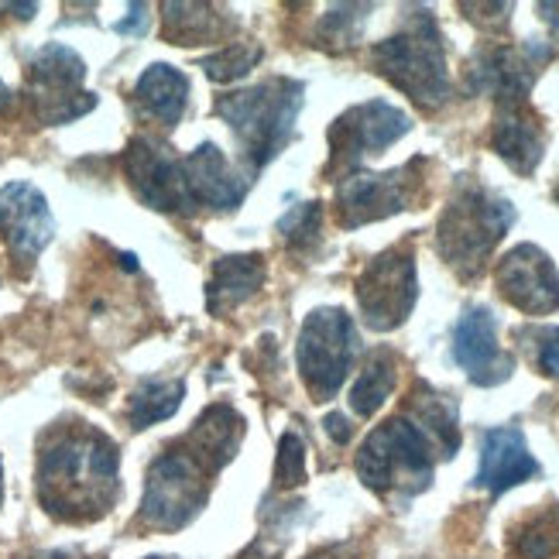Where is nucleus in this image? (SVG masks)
Returning <instances> with one entry per match:
<instances>
[{
    "label": "nucleus",
    "instance_id": "nucleus-35",
    "mask_svg": "<svg viewBox=\"0 0 559 559\" xmlns=\"http://www.w3.org/2000/svg\"><path fill=\"white\" fill-rule=\"evenodd\" d=\"M536 11L543 14V21L549 24L552 35H556V41H559V4H539Z\"/></svg>",
    "mask_w": 559,
    "mask_h": 559
},
{
    "label": "nucleus",
    "instance_id": "nucleus-28",
    "mask_svg": "<svg viewBox=\"0 0 559 559\" xmlns=\"http://www.w3.org/2000/svg\"><path fill=\"white\" fill-rule=\"evenodd\" d=\"M368 11H374L371 4H336L330 8V14L320 21V41L326 48H350L357 38H360V28H364V17Z\"/></svg>",
    "mask_w": 559,
    "mask_h": 559
},
{
    "label": "nucleus",
    "instance_id": "nucleus-13",
    "mask_svg": "<svg viewBox=\"0 0 559 559\" xmlns=\"http://www.w3.org/2000/svg\"><path fill=\"white\" fill-rule=\"evenodd\" d=\"M124 173L134 197L158 213H197L186 189L182 158H173L148 138H134L124 152Z\"/></svg>",
    "mask_w": 559,
    "mask_h": 559
},
{
    "label": "nucleus",
    "instance_id": "nucleus-33",
    "mask_svg": "<svg viewBox=\"0 0 559 559\" xmlns=\"http://www.w3.org/2000/svg\"><path fill=\"white\" fill-rule=\"evenodd\" d=\"M148 21H152L148 4H131V8H128V17H120V21L114 24V32H117V35L141 38L144 32H148Z\"/></svg>",
    "mask_w": 559,
    "mask_h": 559
},
{
    "label": "nucleus",
    "instance_id": "nucleus-34",
    "mask_svg": "<svg viewBox=\"0 0 559 559\" xmlns=\"http://www.w3.org/2000/svg\"><path fill=\"white\" fill-rule=\"evenodd\" d=\"M323 429L330 432V440L340 443V447H347L350 443V436H354V426L347 416H340V412H330V416L323 419Z\"/></svg>",
    "mask_w": 559,
    "mask_h": 559
},
{
    "label": "nucleus",
    "instance_id": "nucleus-24",
    "mask_svg": "<svg viewBox=\"0 0 559 559\" xmlns=\"http://www.w3.org/2000/svg\"><path fill=\"white\" fill-rule=\"evenodd\" d=\"M395 381H399V364L388 350H378L364 371L357 374L354 388H350V408L357 412L360 419H371L374 412L392 399L395 392Z\"/></svg>",
    "mask_w": 559,
    "mask_h": 559
},
{
    "label": "nucleus",
    "instance_id": "nucleus-29",
    "mask_svg": "<svg viewBox=\"0 0 559 559\" xmlns=\"http://www.w3.org/2000/svg\"><path fill=\"white\" fill-rule=\"evenodd\" d=\"M515 549L522 559H549L559 552V508L556 512H546L539 519H532L528 525H522Z\"/></svg>",
    "mask_w": 559,
    "mask_h": 559
},
{
    "label": "nucleus",
    "instance_id": "nucleus-40",
    "mask_svg": "<svg viewBox=\"0 0 559 559\" xmlns=\"http://www.w3.org/2000/svg\"><path fill=\"white\" fill-rule=\"evenodd\" d=\"M556 203H559V189H556Z\"/></svg>",
    "mask_w": 559,
    "mask_h": 559
},
{
    "label": "nucleus",
    "instance_id": "nucleus-36",
    "mask_svg": "<svg viewBox=\"0 0 559 559\" xmlns=\"http://www.w3.org/2000/svg\"><path fill=\"white\" fill-rule=\"evenodd\" d=\"M28 559H80L76 552H69V549H48V552H35Z\"/></svg>",
    "mask_w": 559,
    "mask_h": 559
},
{
    "label": "nucleus",
    "instance_id": "nucleus-27",
    "mask_svg": "<svg viewBox=\"0 0 559 559\" xmlns=\"http://www.w3.org/2000/svg\"><path fill=\"white\" fill-rule=\"evenodd\" d=\"M261 48L258 45H245V41H234V45H224L221 52H213L203 59V72L213 80V83H234L240 76H248V72L261 62Z\"/></svg>",
    "mask_w": 559,
    "mask_h": 559
},
{
    "label": "nucleus",
    "instance_id": "nucleus-1",
    "mask_svg": "<svg viewBox=\"0 0 559 559\" xmlns=\"http://www.w3.org/2000/svg\"><path fill=\"white\" fill-rule=\"evenodd\" d=\"M120 453L110 436L90 426L56 432L38 456V501L52 519L90 522L117 498Z\"/></svg>",
    "mask_w": 559,
    "mask_h": 559
},
{
    "label": "nucleus",
    "instance_id": "nucleus-15",
    "mask_svg": "<svg viewBox=\"0 0 559 559\" xmlns=\"http://www.w3.org/2000/svg\"><path fill=\"white\" fill-rule=\"evenodd\" d=\"M453 360L480 388H495V384L512 378L515 357L501 350L498 320L488 306H467L464 316L456 320V326H453Z\"/></svg>",
    "mask_w": 559,
    "mask_h": 559
},
{
    "label": "nucleus",
    "instance_id": "nucleus-25",
    "mask_svg": "<svg viewBox=\"0 0 559 559\" xmlns=\"http://www.w3.org/2000/svg\"><path fill=\"white\" fill-rule=\"evenodd\" d=\"M186 399V384L182 381H144L134 388V395L128 402V419L131 429H148L155 423L173 419L179 405Z\"/></svg>",
    "mask_w": 559,
    "mask_h": 559
},
{
    "label": "nucleus",
    "instance_id": "nucleus-3",
    "mask_svg": "<svg viewBox=\"0 0 559 559\" xmlns=\"http://www.w3.org/2000/svg\"><path fill=\"white\" fill-rule=\"evenodd\" d=\"M302 93L306 86L299 80L272 76L251 90L224 93L213 104V114L230 124L240 152L251 165V176L288 148L302 110Z\"/></svg>",
    "mask_w": 559,
    "mask_h": 559
},
{
    "label": "nucleus",
    "instance_id": "nucleus-9",
    "mask_svg": "<svg viewBox=\"0 0 559 559\" xmlns=\"http://www.w3.org/2000/svg\"><path fill=\"white\" fill-rule=\"evenodd\" d=\"M86 62L62 41H48L28 62V93L35 117L48 128L72 124L96 107V96L83 90Z\"/></svg>",
    "mask_w": 559,
    "mask_h": 559
},
{
    "label": "nucleus",
    "instance_id": "nucleus-23",
    "mask_svg": "<svg viewBox=\"0 0 559 559\" xmlns=\"http://www.w3.org/2000/svg\"><path fill=\"white\" fill-rule=\"evenodd\" d=\"M408 419L423 429L432 450H440L443 460H450L460 450V416L456 402L443 392H436L426 381H419L408 395Z\"/></svg>",
    "mask_w": 559,
    "mask_h": 559
},
{
    "label": "nucleus",
    "instance_id": "nucleus-11",
    "mask_svg": "<svg viewBox=\"0 0 559 559\" xmlns=\"http://www.w3.org/2000/svg\"><path fill=\"white\" fill-rule=\"evenodd\" d=\"M412 131V120L405 110L384 104V100H368L357 104L347 114H340L330 128V162H326V176L336 173H354V168L381 155L384 148H392L399 138Z\"/></svg>",
    "mask_w": 559,
    "mask_h": 559
},
{
    "label": "nucleus",
    "instance_id": "nucleus-21",
    "mask_svg": "<svg viewBox=\"0 0 559 559\" xmlns=\"http://www.w3.org/2000/svg\"><path fill=\"white\" fill-rule=\"evenodd\" d=\"M240 436H245V419H240L230 405H213L197 419V426L189 429L182 447L197 456L210 474H216L237 456Z\"/></svg>",
    "mask_w": 559,
    "mask_h": 559
},
{
    "label": "nucleus",
    "instance_id": "nucleus-7",
    "mask_svg": "<svg viewBox=\"0 0 559 559\" xmlns=\"http://www.w3.org/2000/svg\"><path fill=\"white\" fill-rule=\"evenodd\" d=\"M210 477L213 474L182 443L179 450H165L148 467L141 519L162 532H176L189 525L210 501Z\"/></svg>",
    "mask_w": 559,
    "mask_h": 559
},
{
    "label": "nucleus",
    "instance_id": "nucleus-12",
    "mask_svg": "<svg viewBox=\"0 0 559 559\" xmlns=\"http://www.w3.org/2000/svg\"><path fill=\"white\" fill-rule=\"evenodd\" d=\"M552 59V48L528 41L515 45H484L467 66V86L477 96H495L498 104H519L528 96L539 76V66Z\"/></svg>",
    "mask_w": 559,
    "mask_h": 559
},
{
    "label": "nucleus",
    "instance_id": "nucleus-19",
    "mask_svg": "<svg viewBox=\"0 0 559 559\" xmlns=\"http://www.w3.org/2000/svg\"><path fill=\"white\" fill-rule=\"evenodd\" d=\"M491 148L504 165H512L519 176H532L546 155V131L539 114L528 107V100L519 104H498L495 128H491Z\"/></svg>",
    "mask_w": 559,
    "mask_h": 559
},
{
    "label": "nucleus",
    "instance_id": "nucleus-5",
    "mask_svg": "<svg viewBox=\"0 0 559 559\" xmlns=\"http://www.w3.org/2000/svg\"><path fill=\"white\" fill-rule=\"evenodd\" d=\"M354 467L364 488L408 501L432 484V447L408 416H392L360 443Z\"/></svg>",
    "mask_w": 559,
    "mask_h": 559
},
{
    "label": "nucleus",
    "instance_id": "nucleus-14",
    "mask_svg": "<svg viewBox=\"0 0 559 559\" xmlns=\"http://www.w3.org/2000/svg\"><path fill=\"white\" fill-rule=\"evenodd\" d=\"M498 292L525 316H549L559 309V272L536 245H519L495 269Z\"/></svg>",
    "mask_w": 559,
    "mask_h": 559
},
{
    "label": "nucleus",
    "instance_id": "nucleus-18",
    "mask_svg": "<svg viewBox=\"0 0 559 559\" xmlns=\"http://www.w3.org/2000/svg\"><path fill=\"white\" fill-rule=\"evenodd\" d=\"M182 176H186V189L192 206H210V210H234L245 203L251 179H245L230 168V162L224 158V152L216 144H200L197 152H189L182 158Z\"/></svg>",
    "mask_w": 559,
    "mask_h": 559
},
{
    "label": "nucleus",
    "instance_id": "nucleus-20",
    "mask_svg": "<svg viewBox=\"0 0 559 559\" xmlns=\"http://www.w3.org/2000/svg\"><path fill=\"white\" fill-rule=\"evenodd\" d=\"M269 278L261 254H230L216 258L213 272L206 282V309L213 316H227L237 306H245L251 296H258V288Z\"/></svg>",
    "mask_w": 559,
    "mask_h": 559
},
{
    "label": "nucleus",
    "instance_id": "nucleus-37",
    "mask_svg": "<svg viewBox=\"0 0 559 559\" xmlns=\"http://www.w3.org/2000/svg\"><path fill=\"white\" fill-rule=\"evenodd\" d=\"M11 100H14V93L8 90V83H0V114L11 107Z\"/></svg>",
    "mask_w": 559,
    "mask_h": 559
},
{
    "label": "nucleus",
    "instance_id": "nucleus-30",
    "mask_svg": "<svg viewBox=\"0 0 559 559\" xmlns=\"http://www.w3.org/2000/svg\"><path fill=\"white\" fill-rule=\"evenodd\" d=\"M306 480V443L299 432H285L278 443V460H275V488L288 491L299 488Z\"/></svg>",
    "mask_w": 559,
    "mask_h": 559
},
{
    "label": "nucleus",
    "instance_id": "nucleus-22",
    "mask_svg": "<svg viewBox=\"0 0 559 559\" xmlns=\"http://www.w3.org/2000/svg\"><path fill=\"white\" fill-rule=\"evenodd\" d=\"M134 100L152 120H158L162 128H176L189 104V80L176 66L155 62L141 72V80L134 86Z\"/></svg>",
    "mask_w": 559,
    "mask_h": 559
},
{
    "label": "nucleus",
    "instance_id": "nucleus-26",
    "mask_svg": "<svg viewBox=\"0 0 559 559\" xmlns=\"http://www.w3.org/2000/svg\"><path fill=\"white\" fill-rule=\"evenodd\" d=\"M165 38L176 45H203L224 35V21L210 4H165Z\"/></svg>",
    "mask_w": 559,
    "mask_h": 559
},
{
    "label": "nucleus",
    "instance_id": "nucleus-6",
    "mask_svg": "<svg viewBox=\"0 0 559 559\" xmlns=\"http://www.w3.org/2000/svg\"><path fill=\"white\" fill-rule=\"evenodd\" d=\"M360 350L357 326L344 309H312L299 330L296 360L312 402H330L344 388Z\"/></svg>",
    "mask_w": 559,
    "mask_h": 559
},
{
    "label": "nucleus",
    "instance_id": "nucleus-8",
    "mask_svg": "<svg viewBox=\"0 0 559 559\" xmlns=\"http://www.w3.org/2000/svg\"><path fill=\"white\" fill-rule=\"evenodd\" d=\"M426 158H412L392 173H350L336 186V221L340 227L357 230L408 210L426 192Z\"/></svg>",
    "mask_w": 559,
    "mask_h": 559
},
{
    "label": "nucleus",
    "instance_id": "nucleus-2",
    "mask_svg": "<svg viewBox=\"0 0 559 559\" xmlns=\"http://www.w3.org/2000/svg\"><path fill=\"white\" fill-rule=\"evenodd\" d=\"M512 224L515 206L477 179L464 176L436 224V251L460 278L474 282L488 269L495 248Z\"/></svg>",
    "mask_w": 559,
    "mask_h": 559
},
{
    "label": "nucleus",
    "instance_id": "nucleus-31",
    "mask_svg": "<svg viewBox=\"0 0 559 559\" xmlns=\"http://www.w3.org/2000/svg\"><path fill=\"white\" fill-rule=\"evenodd\" d=\"M320 224H323L320 203H302L282 216L278 234H285L292 248H306V245H316V240H320Z\"/></svg>",
    "mask_w": 559,
    "mask_h": 559
},
{
    "label": "nucleus",
    "instance_id": "nucleus-32",
    "mask_svg": "<svg viewBox=\"0 0 559 559\" xmlns=\"http://www.w3.org/2000/svg\"><path fill=\"white\" fill-rule=\"evenodd\" d=\"M532 340V357L536 368L546 378L559 381V326H536V330H519V340Z\"/></svg>",
    "mask_w": 559,
    "mask_h": 559
},
{
    "label": "nucleus",
    "instance_id": "nucleus-38",
    "mask_svg": "<svg viewBox=\"0 0 559 559\" xmlns=\"http://www.w3.org/2000/svg\"><path fill=\"white\" fill-rule=\"evenodd\" d=\"M148 559H173V556H148Z\"/></svg>",
    "mask_w": 559,
    "mask_h": 559
},
{
    "label": "nucleus",
    "instance_id": "nucleus-16",
    "mask_svg": "<svg viewBox=\"0 0 559 559\" xmlns=\"http://www.w3.org/2000/svg\"><path fill=\"white\" fill-rule=\"evenodd\" d=\"M56 234L52 210L32 182H8L0 189V237L14 261L32 264Z\"/></svg>",
    "mask_w": 559,
    "mask_h": 559
},
{
    "label": "nucleus",
    "instance_id": "nucleus-17",
    "mask_svg": "<svg viewBox=\"0 0 559 559\" xmlns=\"http://www.w3.org/2000/svg\"><path fill=\"white\" fill-rule=\"evenodd\" d=\"M539 474L543 467H539V460L528 453L522 429L495 426L480 432V467L474 477L477 488H484L491 498H501L504 491H512Z\"/></svg>",
    "mask_w": 559,
    "mask_h": 559
},
{
    "label": "nucleus",
    "instance_id": "nucleus-39",
    "mask_svg": "<svg viewBox=\"0 0 559 559\" xmlns=\"http://www.w3.org/2000/svg\"><path fill=\"white\" fill-rule=\"evenodd\" d=\"M0 501H4V484H0Z\"/></svg>",
    "mask_w": 559,
    "mask_h": 559
},
{
    "label": "nucleus",
    "instance_id": "nucleus-10",
    "mask_svg": "<svg viewBox=\"0 0 559 559\" xmlns=\"http://www.w3.org/2000/svg\"><path fill=\"white\" fill-rule=\"evenodd\" d=\"M354 296H357L364 323H368L374 333L399 330L412 316L416 299H419L416 254H412V248L399 245V248H388L384 254L371 258V264L357 278Z\"/></svg>",
    "mask_w": 559,
    "mask_h": 559
},
{
    "label": "nucleus",
    "instance_id": "nucleus-4",
    "mask_svg": "<svg viewBox=\"0 0 559 559\" xmlns=\"http://www.w3.org/2000/svg\"><path fill=\"white\" fill-rule=\"evenodd\" d=\"M371 62L388 83L423 110H436L450 100L443 32L426 8L412 11L402 32L378 41L371 48Z\"/></svg>",
    "mask_w": 559,
    "mask_h": 559
}]
</instances>
